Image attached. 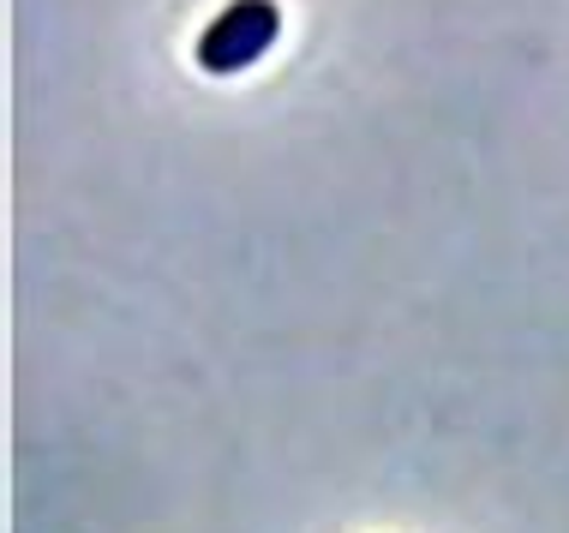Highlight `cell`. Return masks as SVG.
Listing matches in <instances>:
<instances>
[{"instance_id":"cell-1","label":"cell","mask_w":569,"mask_h":533,"mask_svg":"<svg viewBox=\"0 0 569 533\" xmlns=\"http://www.w3.org/2000/svg\"><path fill=\"white\" fill-rule=\"evenodd\" d=\"M276 30H282V12L276 0H234L198 37V67L204 72H246L258 54H270Z\"/></svg>"}]
</instances>
